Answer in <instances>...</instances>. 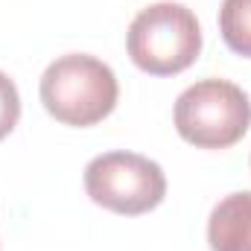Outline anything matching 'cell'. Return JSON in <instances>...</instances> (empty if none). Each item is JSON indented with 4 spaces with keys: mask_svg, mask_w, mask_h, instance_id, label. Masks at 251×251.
Wrapping results in <instances>:
<instances>
[{
    "mask_svg": "<svg viewBox=\"0 0 251 251\" xmlns=\"http://www.w3.org/2000/svg\"><path fill=\"white\" fill-rule=\"evenodd\" d=\"M85 190L94 204L111 213L140 216L164 201L167 178L155 161L137 152H105L85 167Z\"/></svg>",
    "mask_w": 251,
    "mask_h": 251,
    "instance_id": "cell-4",
    "label": "cell"
},
{
    "mask_svg": "<svg viewBox=\"0 0 251 251\" xmlns=\"http://www.w3.org/2000/svg\"><path fill=\"white\" fill-rule=\"evenodd\" d=\"M219 32L237 56L251 59V0H222Z\"/></svg>",
    "mask_w": 251,
    "mask_h": 251,
    "instance_id": "cell-6",
    "label": "cell"
},
{
    "mask_svg": "<svg viewBox=\"0 0 251 251\" xmlns=\"http://www.w3.org/2000/svg\"><path fill=\"white\" fill-rule=\"evenodd\" d=\"M176 128L199 149H228L246 137L251 100L225 79H201L176 100Z\"/></svg>",
    "mask_w": 251,
    "mask_h": 251,
    "instance_id": "cell-3",
    "label": "cell"
},
{
    "mask_svg": "<svg viewBox=\"0 0 251 251\" xmlns=\"http://www.w3.org/2000/svg\"><path fill=\"white\" fill-rule=\"evenodd\" d=\"M210 251H251V190L225 196L207 219Z\"/></svg>",
    "mask_w": 251,
    "mask_h": 251,
    "instance_id": "cell-5",
    "label": "cell"
},
{
    "mask_svg": "<svg viewBox=\"0 0 251 251\" xmlns=\"http://www.w3.org/2000/svg\"><path fill=\"white\" fill-rule=\"evenodd\" d=\"M128 59L149 76H176L201 53V26L184 3L161 0L137 12L126 32Z\"/></svg>",
    "mask_w": 251,
    "mask_h": 251,
    "instance_id": "cell-2",
    "label": "cell"
},
{
    "mask_svg": "<svg viewBox=\"0 0 251 251\" xmlns=\"http://www.w3.org/2000/svg\"><path fill=\"white\" fill-rule=\"evenodd\" d=\"M117 97L120 85L114 70L88 53L59 56L41 76V102L64 126H97L114 111Z\"/></svg>",
    "mask_w": 251,
    "mask_h": 251,
    "instance_id": "cell-1",
    "label": "cell"
},
{
    "mask_svg": "<svg viewBox=\"0 0 251 251\" xmlns=\"http://www.w3.org/2000/svg\"><path fill=\"white\" fill-rule=\"evenodd\" d=\"M18 120H21V97H18V88L0 70V140L18 126Z\"/></svg>",
    "mask_w": 251,
    "mask_h": 251,
    "instance_id": "cell-7",
    "label": "cell"
}]
</instances>
